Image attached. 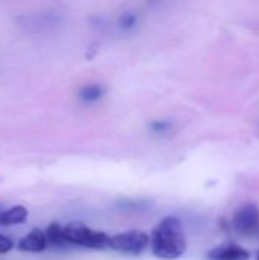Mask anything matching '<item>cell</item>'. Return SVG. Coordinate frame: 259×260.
Wrapping results in <instances>:
<instances>
[{
  "label": "cell",
  "instance_id": "6da1fadb",
  "mask_svg": "<svg viewBox=\"0 0 259 260\" xmlns=\"http://www.w3.org/2000/svg\"><path fill=\"white\" fill-rule=\"evenodd\" d=\"M150 247L157 259H180L188 248L183 224L177 216H165L151 232Z\"/></svg>",
  "mask_w": 259,
  "mask_h": 260
},
{
  "label": "cell",
  "instance_id": "7a4b0ae2",
  "mask_svg": "<svg viewBox=\"0 0 259 260\" xmlns=\"http://www.w3.org/2000/svg\"><path fill=\"white\" fill-rule=\"evenodd\" d=\"M63 233L67 245H76L90 250H104L108 248L110 236L101 230H93L79 222H72L63 225Z\"/></svg>",
  "mask_w": 259,
  "mask_h": 260
},
{
  "label": "cell",
  "instance_id": "3957f363",
  "mask_svg": "<svg viewBox=\"0 0 259 260\" xmlns=\"http://www.w3.org/2000/svg\"><path fill=\"white\" fill-rule=\"evenodd\" d=\"M148 247H150V236L140 230H130L125 233H119V235L110 236L108 239V248L124 253V254L139 256Z\"/></svg>",
  "mask_w": 259,
  "mask_h": 260
},
{
  "label": "cell",
  "instance_id": "277c9868",
  "mask_svg": "<svg viewBox=\"0 0 259 260\" xmlns=\"http://www.w3.org/2000/svg\"><path fill=\"white\" fill-rule=\"evenodd\" d=\"M232 227L243 236H250L259 229V207L253 203H246L237 209L232 218Z\"/></svg>",
  "mask_w": 259,
  "mask_h": 260
},
{
  "label": "cell",
  "instance_id": "5b68a950",
  "mask_svg": "<svg viewBox=\"0 0 259 260\" xmlns=\"http://www.w3.org/2000/svg\"><path fill=\"white\" fill-rule=\"evenodd\" d=\"M208 260H250V253L235 244V242H224L215 248H212L208 254H206Z\"/></svg>",
  "mask_w": 259,
  "mask_h": 260
},
{
  "label": "cell",
  "instance_id": "8992f818",
  "mask_svg": "<svg viewBox=\"0 0 259 260\" xmlns=\"http://www.w3.org/2000/svg\"><path fill=\"white\" fill-rule=\"evenodd\" d=\"M17 248L20 251H26V253H41L47 248V241H46V235L43 230L40 229H34L29 235L23 236L18 244Z\"/></svg>",
  "mask_w": 259,
  "mask_h": 260
},
{
  "label": "cell",
  "instance_id": "52a82bcc",
  "mask_svg": "<svg viewBox=\"0 0 259 260\" xmlns=\"http://www.w3.org/2000/svg\"><path fill=\"white\" fill-rule=\"evenodd\" d=\"M27 209L23 206H14L11 209H6L0 213V225L2 227H11V225H20L26 222L27 219Z\"/></svg>",
  "mask_w": 259,
  "mask_h": 260
},
{
  "label": "cell",
  "instance_id": "ba28073f",
  "mask_svg": "<svg viewBox=\"0 0 259 260\" xmlns=\"http://www.w3.org/2000/svg\"><path fill=\"white\" fill-rule=\"evenodd\" d=\"M46 241H47V245H52V247H56V248H64V247H69L66 239H64V233H63V225L60 224H50L46 232Z\"/></svg>",
  "mask_w": 259,
  "mask_h": 260
},
{
  "label": "cell",
  "instance_id": "9c48e42d",
  "mask_svg": "<svg viewBox=\"0 0 259 260\" xmlns=\"http://www.w3.org/2000/svg\"><path fill=\"white\" fill-rule=\"evenodd\" d=\"M105 94V88L101 84H89L81 88L79 99L85 104H95Z\"/></svg>",
  "mask_w": 259,
  "mask_h": 260
},
{
  "label": "cell",
  "instance_id": "30bf717a",
  "mask_svg": "<svg viewBox=\"0 0 259 260\" xmlns=\"http://www.w3.org/2000/svg\"><path fill=\"white\" fill-rule=\"evenodd\" d=\"M137 23V17L134 14H125L121 17V21H119V26L122 29H133Z\"/></svg>",
  "mask_w": 259,
  "mask_h": 260
},
{
  "label": "cell",
  "instance_id": "8fae6325",
  "mask_svg": "<svg viewBox=\"0 0 259 260\" xmlns=\"http://www.w3.org/2000/svg\"><path fill=\"white\" fill-rule=\"evenodd\" d=\"M151 131L153 133H156V134H163V133H166V131H169V128H171V123L169 122H166V120H156V122H153L151 123Z\"/></svg>",
  "mask_w": 259,
  "mask_h": 260
},
{
  "label": "cell",
  "instance_id": "7c38bea8",
  "mask_svg": "<svg viewBox=\"0 0 259 260\" xmlns=\"http://www.w3.org/2000/svg\"><path fill=\"white\" fill-rule=\"evenodd\" d=\"M14 248V242L12 239H9L5 235H0V254H6Z\"/></svg>",
  "mask_w": 259,
  "mask_h": 260
},
{
  "label": "cell",
  "instance_id": "4fadbf2b",
  "mask_svg": "<svg viewBox=\"0 0 259 260\" xmlns=\"http://www.w3.org/2000/svg\"><path fill=\"white\" fill-rule=\"evenodd\" d=\"M3 210H5V209H3V204H2V203H0V213H2V212H3Z\"/></svg>",
  "mask_w": 259,
  "mask_h": 260
},
{
  "label": "cell",
  "instance_id": "5bb4252c",
  "mask_svg": "<svg viewBox=\"0 0 259 260\" xmlns=\"http://www.w3.org/2000/svg\"><path fill=\"white\" fill-rule=\"evenodd\" d=\"M256 260H259V251H258V254H256Z\"/></svg>",
  "mask_w": 259,
  "mask_h": 260
}]
</instances>
